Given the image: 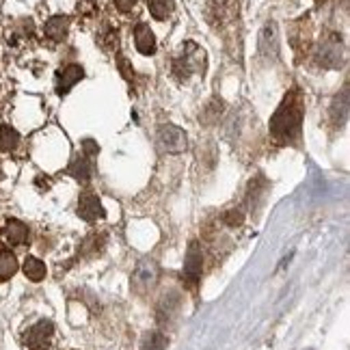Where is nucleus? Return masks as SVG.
<instances>
[{
  "instance_id": "22",
  "label": "nucleus",
  "mask_w": 350,
  "mask_h": 350,
  "mask_svg": "<svg viewBox=\"0 0 350 350\" xmlns=\"http://www.w3.org/2000/svg\"><path fill=\"white\" fill-rule=\"evenodd\" d=\"M139 0H115V7L121 11V13H130L134 7H137Z\"/></svg>"
},
{
  "instance_id": "6",
  "label": "nucleus",
  "mask_w": 350,
  "mask_h": 350,
  "mask_svg": "<svg viewBox=\"0 0 350 350\" xmlns=\"http://www.w3.org/2000/svg\"><path fill=\"white\" fill-rule=\"evenodd\" d=\"M78 217L87 221V223H96V221H102L106 217V210L102 206V201L96 193H83L78 199Z\"/></svg>"
},
{
  "instance_id": "9",
  "label": "nucleus",
  "mask_w": 350,
  "mask_h": 350,
  "mask_svg": "<svg viewBox=\"0 0 350 350\" xmlns=\"http://www.w3.org/2000/svg\"><path fill=\"white\" fill-rule=\"evenodd\" d=\"M3 240L9 247L29 245V225L18 221V219H7L3 225Z\"/></svg>"
},
{
  "instance_id": "13",
  "label": "nucleus",
  "mask_w": 350,
  "mask_h": 350,
  "mask_svg": "<svg viewBox=\"0 0 350 350\" xmlns=\"http://www.w3.org/2000/svg\"><path fill=\"white\" fill-rule=\"evenodd\" d=\"M70 24H72V20L67 16H52L44 26V33H46V37L50 39V42L59 44L67 37V33H70Z\"/></svg>"
},
{
  "instance_id": "2",
  "label": "nucleus",
  "mask_w": 350,
  "mask_h": 350,
  "mask_svg": "<svg viewBox=\"0 0 350 350\" xmlns=\"http://www.w3.org/2000/svg\"><path fill=\"white\" fill-rule=\"evenodd\" d=\"M173 76L178 80H188L191 76H204L206 74V52L201 50L195 42H186L182 52L173 59Z\"/></svg>"
},
{
  "instance_id": "7",
  "label": "nucleus",
  "mask_w": 350,
  "mask_h": 350,
  "mask_svg": "<svg viewBox=\"0 0 350 350\" xmlns=\"http://www.w3.org/2000/svg\"><path fill=\"white\" fill-rule=\"evenodd\" d=\"M238 16V0H210L208 20L214 26H223Z\"/></svg>"
},
{
  "instance_id": "4",
  "label": "nucleus",
  "mask_w": 350,
  "mask_h": 350,
  "mask_svg": "<svg viewBox=\"0 0 350 350\" xmlns=\"http://www.w3.org/2000/svg\"><path fill=\"white\" fill-rule=\"evenodd\" d=\"M85 145L89 147V150L80 152V154L72 160L70 169H67V173H72L74 178H76L78 182H83V184L89 182L91 173H93V156L98 154V145L93 143V141H85Z\"/></svg>"
},
{
  "instance_id": "8",
  "label": "nucleus",
  "mask_w": 350,
  "mask_h": 350,
  "mask_svg": "<svg viewBox=\"0 0 350 350\" xmlns=\"http://www.w3.org/2000/svg\"><path fill=\"white\" fill-rule=\"evenodd\" d=\"M83 76H85V70L78 63H70V65L61 67V70L57 72V76H55V89H57V93H59V96L70 93L80 83V80H83Z\"/></svg>"
},
{
  "instance_id": "20",
  "label": "nucleus",
  "mask_w": 350,
  "mask_h": 350,
  "mask_svg": "<svg viewBox=\"0 0 350 350\" xmlns=\"http://www.w3.org/2000/svg\"><path fill=\"white\" fill-rule=\"evenodd\" d=\"M100 42H102V46H104V48L117 50V46H119V33L109 26V29H106V31L102 33V39H100Z\"/></svg>"
},
{
  "instance_id": "11",
  "label": "nucleus",
  "mask_w": 350,
  "mask_h": 350,
  "mask_svg": "<svg viewBox=\"0 0 350 350\" xmlns=\"http://www.w3.org/2000/svg\"><path fill=\"white\" fill-rule=\"evenodd\" d=\"M201 266H204V255H201V247L197 242H191L184 260V277L191 281V284H197L201 277Z\"/></svg>"
},
{
  "instance_id": "12",
  "label": "nucleus",
  "mask_w": 350,
  "mask_h": 350,
  "mask_svg": "<svg viewBox=\"0 0 350 350\" xmlns=\"http://www.w3.org/2000/svg\"><path fill=\"white\" fill-rule=\"evenodd\" d=\"M134 46L145 57H152L156 52V37L152 33V29L147 24H137V29H134Z\"/></svg>"
},
{
  "instance_id": "1",
  "label": "nucleus",
  "mask_w": 350,
  "mask_h": 350,
  "mask_svg": "<svg viewBox=\"0 0 350 350\" xmlns=\"http://www.w3.org/2000/svg\"><path fill=\"white\" fill-rule=\"evenodd\" d=\"M305 106L299 89H292L271 119V137L277 145H292L301 137Z\"/></svg>"
},
{
  "instance_id": "16",
  "label": "nucleus",
  "mask_w": 350,
  "mask_h": 350,
  "mask_svg": "<svg viewBox=\"0 0 350 350\" xmlns=\"http://www.w3.org/2000/svg\"><path fill=\"white\" fill-rule=\"evenodd\" d=\"M20 145V132L11 126H0V152H13Z\"/></svg>"
},
{
  "instance_id": "19",
  "label": "nucleus",
  "mask_w": 350,
  "mask_h": 350,
  "mask_svg": "<svg viewBox=\"0 0 350 350\" xmlns=\"http://www.w3.org/2000/svg\"><path fill=\"white\" fill-rule=\"evenodd\" d=\"M167 338L163 333H158V331H150V333H145V338L141 342V350H167Z\"/></svg>"
},
{
  "instance_id": "14",
  "label": "nucleus",
  "mask_w": 350,
  "mask_h": 350,
  "mask_svg": "<svg viewBox=\"0 0 350 350\" xmlns=\"http://www.w3.org/2000/svg\"><path fill=\"white\" fill-rule=\"evenodd\" d=\"M22 271H24V275L29 277L31 281H44L46 279V264L39 260V258H35V255H29V258L24 260V264H22Z\"/></svg>"
},
{
  "instance_id": "21",
  "label": "nucleus",
  "mask_w": 350,
  "mask_h": 350,
  "mask_svg": "<svg viewBox=\"0 0 350 350\" xmlns=\"http://www.w3.org/2000/svg\"><path fill=\"white\" fill-rule=\"evenodd\" d=\"M93 11H96V0H80V3H78V13L91 16Z\"/></svg>"
},
{
  "instance_id": "3",
  "label": "nucleus",
  "mask_w": 350,
  "mask_h": 350,
  "mask_svg": "<svg viewBox=\"0 0 350 350\" xmlns=\"http://www.w3.org/2000/svg\"><path fill=\"white\" fill-rule=\"evenodd\" d=\"M22 348L24 350H55L57 348V327L55 322L42 318L26 327L22 333Z\"/></svg>"
},
{
  "instance_id": "10",
  "label": "nucleus",
  "mask_w": 350,
  "mask_h": 350,
  "mask_svg": "<svg viewBox=\"0 0 350 350\" xmlns=\"http://www.w3.org/2000/svg\"><path fill=\"white\" fill-rule=\"evenodd\" d=\"M318 61L325 67H340L342 65V42L335 35L320 44L318 50Z\"/></svg>"
},
{
  "instance_id": "15",
  "label": "nucleus",
  "mask_w": 350,
  "mask_h": 350,
  "mask_svg": "<svg viewBox=\"0 0 350 350\" xmlns=\"http://www.w3.org/2000/svg\"><path fill=\"white\" fill-rule=\"evenodd\" d=\"M18 273V258L9 249L0 251V281H7Z\"/></svg>"
},
{
  "instance_id": "5",
  "label": "nucleus",
  "mask_w": 350,
  "mask_h": 350,
  "mask_svg": "<svg viewBox=\"0 0 350 350\" xmlns=\"http://www.w3.org/2000/svg\"><path fill=\"white\" fill-rule=\"evenodd\" d=\"M158 145L160 150H165L169 154H180L186 150V134L178 126H160L158 128Z\"/></svg>"
},
{
  "instance_id": "18",
  "label": "nucleus",
  "mask_w": 350,
  "mask_h": 350,
  "mask_svg": "<svg viewBox=\"0 0 350 350\" xmlns=\"http://www.w3.org/2000/svg\"><path fill=\"white\" fill-rule=\"evenodd\" d=\"M147 7H150V13L156 18V20H167L171 13H173V9H175V5H173V0H147Z\"/></svg>"
},
{
  "instance_id": "17",
  "label": "nucleus",
  "mask_w": 350,
  "mask_h": 350,
  "mask_svg": "<svg viewBox=\"0 0 350 350\" xmlns=\"http://www.w3.org/2000/svg\"><path fill=\"white\" fill-rule=\"evenodd\" d=\"M154 279H156V268L152 262H143L137 268V273H134V284L141 288H150L154 284Z\"/></svg>"
},
{
  "instance_id": "23",
  "label": "nucleus",
  "mask_w": 350,
  "mask_h": 350,
  "mask_svg": "<svg viewBox=\"0 0 350 350\" xmlns=\"http://www.w3.org/2000/svg\"><path fill=\"white\" fill-rule=\"evenodd\" d=\"M5 178V173H3V167H0V180H3Z\"/></svg>"
}]
</instances>
